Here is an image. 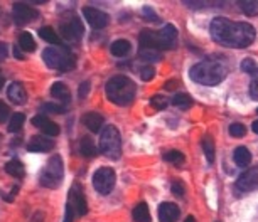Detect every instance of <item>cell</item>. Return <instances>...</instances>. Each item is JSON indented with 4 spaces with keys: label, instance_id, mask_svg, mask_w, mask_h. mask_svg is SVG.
Returning a JSON list of instances; mask_svg holds the SVG:
<instances>
[{
    "label": "cell",
    "instance_id": "obj_44",
    "mask_svg": "<svg viewBox=\"0 0 258 222\" xmlns=\"http://www.w3.org/2000/svg\"><path fill=\"white\" fill-rule=\"evenodd\" d=\"M176 84H177L176 81H167V83L164 84V88L167 89V91H172V89H176V88H174V86H176Z\"/></svg>",
    "mask_w": 258,
    "mask_h": 222
},
{
    "label": "cell",
    "instance_id": "obj_28",
    "mask_svg": "<svg viewBox=\"0 0 258 222\" xmlns=\"http://www.w3.org/2000/svg\"><path fill=\"white\" fill-rule=\"evenodd\" d=\"M203 150H204V155H206V160L208 163H213L214 162V142H213V138L209 137V135H206V137L203 138Z\"/></svg>",
    "mask_w": 258,
    "mask_h": 222
},
{
    "label": "cell",
    "instance_id": "obj_34",
    "mask_svg": "<svg viewBox=\"0 0 258 222\" xmlns=\"http://www.w3.org/2000/svg\"><path fill=\"white\" fill-rule=\"evenodd\" d=\"M164 158H165V162L174 163V165H182V162H184V155L179 150H170V152H167L164 155Z\"/></svg>",
    "mask_w": 258,
    "mask_h": 222
},
{
    "label": "cell",
    "instance_id": "obj_15",
    "mask_svg": "<svg viewBox=\"0 0 258 222\" xmlns=\"http://www.w3.org/2000/svg\"><path fill=\"white\" fill-rule=\"evenodd\" d=\"M37 12L32 7H29L27 4H14V21L16 24H27L32 19H36Z\"/></svg>",
    "mask_w": 258,
    "mask_h": 222
},
{
    "label": "cell",
    "instance_id": "obj_29",
    "mask_svg": "<svg viewBox=\"0 0 258 222\" xmlns=\"http://www.w3.org/2000/svg\"><path fill=\"white\" fill-rule=\"evenodd\" d=\"M172 104L177 106V108H181V109H187L192 106V98L186 93H177L172 98Z\"/></svg>",
    "mask_w": 258,
    "mask_h": 222
},
{
    "label": "cell",
    "instance_id": "obj_18",
    "mask_svg": "<svg viewBox=\"0 0 258 222\" xmlns=\"http://www.w3.org/2000/svg\"><path fill=\"white\" fill-rule=\"evenodd\" d=\"M7 96L12 103L16 104H24L27 101V93H26V88L21 84V83H12L9 84V89H7Z\"/></svg>",
    "mask_w": 258,
    "mask_h": 222
},
{
    "label": "cell",
    "instance_id": "obj_27",
    "mask_svg": "<svg viewBox=\"0 0 258 222\" xmlns=\"http://www.w3.org/2000/svg\"><path fill=\"white\" fill-rule=\"evenodd\" d=\"M19 47H21L22 51H27V52L36 49V41H34L31 32H22L21 36H19Z\"/></svg>",
    "mask_w": 258,
    "mask_h": 222
},
{
    "label": "cell",
    "instance_id": "obj_20",
    "mask_svg": "<svg viewBox=\"0 0 258 222\" xmlns=\"http://www.w3.org/2000/svg\"><path fill=\"white\" fill-rule=\"evenodd\" d=\"M51 96L59 101H64V103H68V101L71 99L70 88H68L64 83H61V81H56V83L51 86Z\"/></svg>",
    "mask_w": 258,
    "mask_h": 222
},
{
    "label": "cell",
    "instance_id": "obj_13",
    "mask_svg": "<svg viewBox=\"0 0 258 222\" xmlns=\"http://www.w3.org/2000/svg\"><path fill=\"white\" fill-rule=\"evenodd\" d=\"M78 215H85L88 212V205H86V199H85V194H83V189L81 185H73L71 190H70V200H68Z\"/></svg>",
    "mask_w": 258,
    "mask_h": 222
},
{
    "label": "cell",
    "instance_id": "obj_24",
    "mask_svg": "<svg viewBox=\"0 0 258 222\" xmlns=\"http://www.w3.org/2000/svg\"><path fill=\"white\" fill-rule=\"evenodd\" d=\"M39 36L42 37L46 42H49V44L52 46H62V41H61V37L57 36L56 31L52 27L49 26H46V27H42L41 31H39Z\"/></svg>",
    "mask_w": 258,
    "mask_h": 222
},
{
    "label": "cell",
    "instance_id": "obj_5",
    "mask_svg": "<svg viewBox=\"0 0 258 222\" xmlns=\"http://www.w3.org/2000/svg\"><path fill=\"white\" fill-rule=\"evenodd\" d=\"M62 177H64V165H62L61 157L52 155L39 177V182L46 189H57L62 182Z\"/></svg>",
    "mask_w": 258,
    "mask_h": 222
},
{
    "label": "cell",
    "instance_id": "obj_46",
    "mask_svg": "<svg viewBox=\"0 0 258 222\" xmlns=\"http://www.w3.org/2000/svg\"><path fill=\"white\" fill-rule=\"evenodd\" d=\"M184 222H196V220H194L192 215H189V217H186V220H184Z\"/></svg>",
    "mask_w": 258,
    "mask_h": 222
},
{
    "label": "cell",
    "instance_id": "obj_32",
    "mask_svg": "<svg viewBox=\"0 0 258 222\" xmlns=\"http://www.w3.org/2000/svg\"><path fill=\"white\" fill-rule=\"evenodd\" d=\"M150 106H152L154 109H157V111H162L165 109L169 106V99L165 98V96L162 94H155L150 98Z\"/></svg>",
    "mask_w": 258,
    "mask_h": 222
},
{
    "label": "cell",
    "instance_id": "obj_45",
    "mask_svg": "<svg viewBox=\"0 0 258 222\" xmlns=\"http://www.w3.org/2000/svg\"><path fill=\"white\" fill-rule=\"evenodd\" d=\"M251 130H253V132H255V133H258V120H256V122H253Z\"/></svg>",
    "mask_w": 258,
    "mask_h": 222
},
{
    "label": "cell",
    "instance_id": "obj_17",
    "mask_svg": "<svg viewBox=\"0 0 258 222\" xmlns=\"http://www.w3.org/2000/svg\"><path fill=\"white\" fill-rule=\"evenodd\" d=\"M54 148V142L49 140V137H32L31 142L27 145V150L29 152H39V153H44V152H49Z\"/></svg>",
    "mask_w": 258,
    "mask_h": 222
},
{
    "label": "cell",
    "instance_id": "obj_33",
    "mask_svg": "<svg viewBox=\"0 0 258 222\" xmlns=\"http://www.w3.org/2000/svg\"><path fill=\"white\" fill-rule=\"evenodd\" d=\"M139 56L142 57L144 61H150V62L160 61V57H162V54H160L159 51H155V49H140Z\"/></svg>",
    "mask_w": 258,
    "mask_h": 222
},
{
    "label": "cell",
    "instance_id": "obj_3",
    "mask_svg": "<svg viewBox=\"0 0 258 222\" xmlns=\"http://www.w3.org/2000/svg\"><path fill=\"white\" fill-rule=\"evenodd\" d=\"M228 74V69L225 64L218 61H201L196 62L194 66H191L189 69V78L194 83L204 84V86H214L220 84L221 81H225Z\"/></svg>",
    "mask_w": 258,
    "mask_h": 222
},
{
    "label": "cell",
    "instance_id": "obj_26",
    "mask_svg": "<svg viewBox=\"0 0 258 222\" xmlns=\"http://www.w3.org/2000/svg\"><path fill=\"white\" fill-rule=\"evenodd\" d=\"M132 215H134L135 222H150V212H149V207L145 202H142V204H139L135 207Z\"/></svg>",
    "mask_w": 258,
    "mask_h": 222
},
{
    "label": "cell",
    "instance_id": "obj_2",
    "mask_svg": "<svg viewBox=\"0 0 258 222\" xmlns=\"http://www.w3.org/2000/svg\"><path fill=\"white\" fill-rule=\"evenodd\" d=\"M140 49H155V51H165L174 49L177 46V29L172 24L164 26L162 31L154 32L149 29H144L139 37Z\"/></svg>",
    "mask_w": 258,
    "mask_h": 222
},
{
    "label": "cell",
    "instance_id": "obj_12",
    "mask_svg": "<svg viewBox=\"0 0 258 222\" xmlns=\"http://www.w3.org/2000/svg\"><path fill=\"white\" fill-rule=\"evenodd\" d=\"M83 16H85L86 22L90 24L93 29H103L108 26L110 16L103 11H98L95 7H85L83 9Z\"/></svg>",
    "mask_w": 258,
    "mask_h": 222
},
{
    "label": "cell",
    "instance_id": "obj_4",
    "mask_svg": "<svg viewBox=\"0 0 258 222\" xmlns=\"http://www.w3.org/2000/svg\"><path fill=\"white\" fill-rule=\"evenodd\" d=\"M106 96L111 103L118 104V106H126L130 104L135 98V91H137V86L128 76L123 74H116L113 76L105 86Z\"/></svg>",
    "mask_w": 258,
    "mask_h": 222
},
{
    "label": "cell",
    "instance_id": "obj_48",
    "mask_svg": "<svg viewBox=\"0 0 258 222\" xmlns=\"http://www.w3.org/2000/svg\"><path fill=\"white\" fill-rule=\"evenodd\" d=\"M256 113H258V109H256Z\"/></svg>",
    "mask_w": 258,
    "mask_h": 222
},
{
    "label": "cell",
    "instance_id": "obj_25",
    "mask_svg": "<svg viewBox=\"0 0 258 222\" xmlns=\"http://www.w3.org/2000/svg\"><path fill=\"white\" fill-rule=\"evenodd\" d=\"M6 172L9 173V175H12L16 178H22L24 173H26V172H24V165L17 160V158H14V160L6 163Z\"/></svg>",
    "mask_w": 258,
    "mask_h": 222
},
{
    "label": "cell",
    "instance_id": "obj_9",
    "mask_svg": "<svg viewBox=\"0 0 258 222\" xmlns=\"http://www.w3.org/2000/svg\"><path fill=\"white\" fill-rule=\"evenodd\" d=\"M241 71H245L250 74V88H248V94L253 101H258V62L251 57L241 61Z\"/></svg>",
    "mask_w": 258,
    "mask_h": 222
},
{
    "label": "cell",
    "instance_id": "obj_21",
    "mask_svg": "<svg viewBox=\"0 0 258 222\" xmlns=\"http://www.w3.org/2000/svg\"><path fill=\"white\" fill-rule=\"evenodd\" d=\"M233 160H235L238 167L246 168L251 162V153L248 152L246 147H238L235 148V152H233Z\"/></svg>",
    "mask_w": 258,
    "mask_h": 222
},
{
    "label": "cell",
    "instance_id": "obj_39",
    "mask_svg": "<svg viewBox=\"0 0 258 222\" xmlns=\"http://www.w3.org/2000/svg\"><path fill=\"white\" fill-rule=\"evenodd\" d=\"M9 115H11L9 106L4 103V101H0V123H6L9 120Z\"/></svg>",
    "mask_w": 258,
    "mask_h": 222
},
{
    "label": "cell",
    "instance_id": "obj_6",
    "mask_svg": "<svg viewBox=\"0 0 258 222\" xmlns=\"http://www.w3.org/2000/svg\"><path fill=\"white\" fill-rule=\"evenodd\" d=\"M42 59L49 67L59 71H71L76 66L75 56L70 54V51L62 49V47H47L42 52Z\"/></svg>",
    "mask_w": 258,
    "mask_h": 222
},
{
    "label": "cell",
    "instance_id": "obj_38",
    "mask_svg": "<svg viewBox=\"0 0 258 222\" xmlns=\"http://www.w3.org/2000/svg\"><path fill=\"white\" fill-rule=\"evenodd\" d=\"M142 16L147 19V21H150V22H159V16L152 11V7H149V6H145L142 9Z\"/></svg>",
    "mask_w": 258,
    "mask_h": 222
},
{
    "label": "cell",
    "instance_id": "obj_10",
    "mask_svg": "<svg viewBox=\"0 0 258 222\" xmlns=\"http://www.w3.org/2000/svg\"><path fill=\"white\" fill-rule=\"evenodd\" d=\"M256 189H258V165L250 168V170H246L245 173H241L236 182V190L240 192V194H246V192H251Z\"/></svg>",
    "mask_w": 258,
    "mask_h": 222
},
{
    "label": "cell",
    "instance_id": "obj_22",
    "mask_svg": "<svg viewBox=\"0 0 258 222\" xmlns=\"http://www.w3.org/2000/svg\"><path fill=\"white\" fill-rule=\"evenodd\" d=\"M110 51H111V54H113L115 57H125V56L130 54V51H132V46H130L128 41L118 39V41H115L113 44H111Z\"/></svg>",
    "mask_w": 258,
    "mask_h": 222
},
{
    "label": "cell",
    "instance_id": "obj_1",
    "mask_svg": "<svg viewBox=\"0 0 258 222\" xmlns=\"http://www.w3.org/2000/svg\"><path fill=\"white\" fill-rule=\"evenodd\" d=\"M209 34L220 46L245 49L256 39V31L248 22H233L226 17H214L209 24Z\"/></svg>",
    "mask_w": 258,
    "mask_h": 222
},
{
    "label": "cell",
    "instance_id": "obj_35",
    "mask_svg": "<svg viewBox=\"0 0 258 222\" xmlns=\"http://www.w3.org/2000/svg\"><path fill=\"white\" fill-rule=\"evenodd\" d=\"M230 135L235 138H243L246 135V127L243 123H233L230 127Z\"/></svg>",
    "mask_w": 258,
    "mask_h": 222
},
{
    "label": "cell",
    "instance_id": "obj_42",
    "mask_svg": "<svg viewBox=\"0 0 258 222\" xmlns=\"http://www.w3.org/2000/svg\"><path fill=\"white\" fill-rule=\"evenodd\" d=\"M75 215H76L75 209H73L70 204H66V215H64V220H62V222H73Z\"/></svg>",
    "mask_w": 258,
    "mask_h": 222
},
{
    "label": "cell",
    "instance_id": "obj_41",
    "mask_svg": "<svg viewBox=\"0 0 258 222\" xmlns=\"http://www.w3.org/2000/svg\"><path fill=\"white\" fill-rule=\"evenodd\" d=\"M88 91H90V81H85V83H81V86H80L78 96H80L81 99H85V98H86V94H88Z\"/></svg>",
    "mask_w": 258,
    "mask_h": 222
},
{
    "label": "cell",
    "instance_id": "obj_30",
    "mask_svg": "<svg viewBox=\"0 0 258 222\" xmlns=\"http://www.w3.org/2000/svg\"><path fill=\"white\" fill-rule=\"evenodd\" d=\"M240 7H241L243 14L248 17L258 16V0H241Z\"/></svg>",
    "mask_w": 258,
    "mask_h": 222
},
{
    "label": "cell",
    "instance_id": "obj_23",
    "mask_svg": "<svg viewBox=\"0 0 258 222\" xmlns=\"http://www.w3.org/2000/svg\"><path fill=\"white\" fill-rule=\"evenodd\" d=\"M80 150H81V155L86 157V158H95L96 157V147L93 143V140L90 137H83L81 142H80Z\"/></svg>",
    "mask_w": 258,
    "mask_h": 222
},
{
    "label": "cell",
    "instance_id": "obj_40",
    "mask_svg": "<svg viewBox=\"0 0 258 222\" xmlns=\"http://www.w3.org/2000/svg\"><path fill=\"white\" fill-rule=\"evenodd\" d=\"M170 190L174 192V195H176V197H184V187H182V183L179 182V180L172 182V185H170Z\"/></svg>",
    "mask_w": 258,
    "mask_h": 222
},
{
    "label": "cell",
    "instance_id": "obj_8",
    "mask_svg": "<svg viewBox=\"0 0 258 222\" xmlns=\"http://www.w3.org/2000/svg\"><path fill=\"white\" fill-rule=\"evenodd\" d=\"M93 187L101 195H108L115 187V172L110 167H101L93 175Z\"/></svg>",
    "mask_w": 258,
    "mask_h": 222
},
{
    "label": "cell",
    "instance_id": "obj_11",
    "mask_svg": "<svg viewBox=\"0 0 258 222\" xmlns=\"http://www.w3.org/2000/svg\"><path fill=\"white\" fill-rule=\"evenodd\" d=\"M61 34L64 39L80 41L83 37V34H85V27H83V24L78 17H71L70 21L61 24Z\"/></svg>",
    "mask_w": 258,
    "mask_h": 222
},
{
    "label": "cell",
    "instance_id": "obj_7",
    "mask_svg": "<svg viewBox=\"0 0 258 222\" xmlns=\"http://www.w3.org/2000/svg\"><path fill=\"white\" fill-rule=\"evenodd\" d=\"M100 150L105 157L118 160L121 157V137L115 127H106L100 137Z\"/></svg>",
    "mask_w": 258,
    "mask_h": 222
},
{
    "label": "cell",
    "instance_id": "obj_47",
    "mask_svg": "<svg viewBox=\"0 0 258 222\" xmlns=\"http://www.w3.org/2000/svg\"><path fill=\"white\" fill-rule=\"evenodd\" d=\"M4 83H6V81H4V78H2V76H0V89L4 88Z\"/></svg>",
    "mask_w": 258,
    "mask_h": 222
},
{
    "label": "cell",
    "instance_id": "obj_16",
    "mask_svg": "<svg viewBox=\"0 0 258 222\" xmlns=\"http://www.w3.org/2000/svg\"><path fill=\"white\" fill-rule=\"evenodd\" d=\"M181 215V210L176 204L170 202H164L159 205V220L160 222H176Z\"/></svg>",
    "mask_w": 258,
    "mask_h": 222
},
{
    "label": "cell",
    "instance_id": "obj_31",
    "mask_svg": "<svg viewBox=\"0 0 258 222\" xmlns=\"http://www.w3.org/2000/svg\"><path fill=\"white\" fill-rule=\"evenodd\" d=\"M24 120H26V117H24L22 113H14L11 120H9V132H12V133L19 132L24 125Z\"/></svg>",
    "mask_w": 258,
    "mask_h": 222
},
{
    "label": "cell",
    "instance_id": "obj_43",
    "mask_svg": "<svg viewBox=\"0 0 258 222\" xmlns=\"http://www.w3.org/2000/svg\"><path fill=\"white\" fill-rule=\"evenodd\" d=\"M14 56H16L17 59H22V57H24V52H21V47H19V46L14 47Z\"/></svg>",
    "mask_w": 258,
    "mask_h": 222
},
{
    "label": "cell",
    "instance_id": "obj_36",
    "mask_svg": "<svg viewBox=\"0 0 258 222\" xmlns=\"http://www.w3.org/2000/svg\"><path fill=\"white\" fill-rule=\"evenodd\" d=\"M41 111L42 113H54V115H59V113H62L64 111V108L62 106H59V104H54V103H44L41 106Z\"/></svg>",
    "mask_w": 258,
    "mask_h": 222
},
{
    "label": "cell",
    "instance_id": "obj_37",
    "mask_svg": "<svg viewBox=\"0 0 258 222\" xmlns=\"http://www.w3.org/2000/svg\"><path fill=\"white\" fill-rule=\"evenodd\" d=\"M154 76H155V69L152 66H144L140 69V78H142V81H152Z\"/></svg>",
    "mask_w": 258,
    "mask_h": 222
},
{
    "label": "cell",
    "instance_id": "obj_19",
    "mask_svg": "<svg viewBox=\"0 0 258 222\" xmlns=\"http://www.w3.org/2000/svg\"><path fill=\"white\" fill-rule=\"evenodd\" d=\"M83 125L90 130L91 133H98L103 127V117L100 113H86L83 115Z\"/></svg>",
    "mask_w": 258,
    "mask_h": 222
},
{
    "label": "cell",
    "instance_id": "obj_14",
    "mask_svg": "<svg viewBox=\"0 0 258 222\" xmlns=\"http://www.w3.org/2000/svg\"><path fill=\"white\" fill-rule=\"evenodd\" d=\"M32 125L36 128L41 130L44 135H47V137H57L59 132H61L59 125L51 122V120L47 117H44V115H37V117H34L32 118Z\"/></svg>",
    "mask_w": 258,
    "mask_h": 222
}]
</instances>
